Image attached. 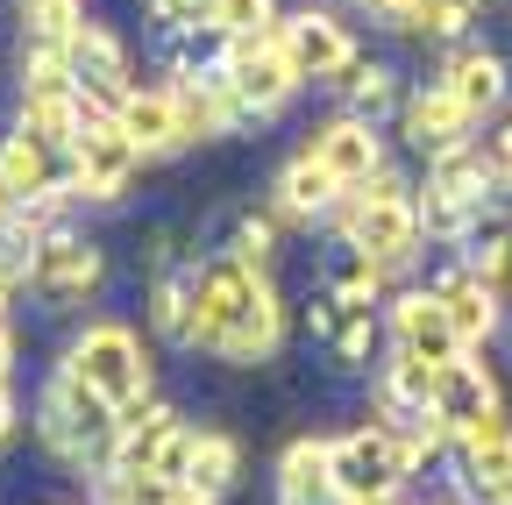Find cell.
I'll list each match as a JSON object with an SVG mask.
<instances>
[{
  "mask_svg": "<svg viewBox=\"0 0 512 505\" xmlns=\"http://www.w3.org/2000/svg\"><path fill=\"white\" fill-rule=\"evenodd\" d=\"M114 434H121V413L100 399V392H86L72 370H50V385H43V399H36V441L64 463V470H100L107 477V456H114Z\"/></svg>",
  "mask_w": 512,
  "mask_h": 505,
  "instance_id": "obj_1",
  "label": "cell"
},
{
  "mask_svg": "<svg viewBox=\"0 0 512 505\" xmlns=\"http://www.w3.org/2000/svg\"><path fill=\"white\" fill-rule=\"evenodd\" d=\"M420 214H413V185L384 164L363 193H349V207H342V249L349 257H363V264H377L384 278L392 271H406L413 257H420Z\"/></svg>",
  "mask_w": 512,
  "mask_h": 505,
  "instance_id": "obj_2",
  "label": "cell"
},
{
  "mask_svg": "<svg viewBox=\"0 0 512 505\" xmlns=\"http://www.w3.org/2000/svg\"><path fill=\"white\" fill-rule=\"evenodd\" d=\"M57 370H72L79 385L100 392L121 420L150 406V349H143V335L128 328V321H86L72 342H64V363Z\"/></svg>",
  "mask_w": 512,
  "mask_h": 505,
  "instance_id": "obj_3",
  "label": "cell"
},
{
  "mask_svg": "<svg viewBox=\"0 0 512 505\" xmlns=\"http://www.w3.org/2000/svg\"><path fill=\"white\" fill-rule=\"evenodd\" d=\"M328 470H335L342 505H392L399 484L420 470V449H413V434L370 420V427H349L328 441Z\"/></svg>",
  "mask_w": 512,
  "mask_h": 505,
  "instance_id": "obj_4",
  "label": "cell"
},
{
  "mask_svg": "<svg viewBox=\"0 0 512 505\" xmlns=\"http://www.w3.org/2000/svg\"><path fill=\"white\" fill-rule=\"evenodd\" d=\"M271 292V271H249L235 257H214V264H192V321H185V349L200 356H221L235 342V328L249 321V306Z\"/></svg>",
  "mask_w": 512,
  "mask_h": 505,
  "instance_id": "obj_5",
  "label": "cell"
},
{
  "mask_svg": "<svg viewBox=\"0 0 512 505\" xmlns=\"http://www.w3.org/2000/svg\"><path fill=\"white\" fill-rule=\"evenodd\" d=\"M136 171H143V157L114 129V114H86V129L64 150V193L86 200V207H114L128 185H136Z\"/></svg>",
  "mask_w": 512,
  "mask_h": 505,
  "instance_id": "obj_6",
  "label": "cell"
},
{
  "mask_svg": "<svg viewBox=\"0 0 512 505\" xmlns=\"http://www.w3.org/2000/svg\"><path fill=\"white\" fill-rule=\"evenodd\" d=\"M214 72H221V86L235 93L242 121H271V114L299 93V72H292V57L278 50V29H271V36H235V43H221V50H214Z\"/></svg>",
  "mask_w": 512,
  "mask_h": 505,
  "instance_id": "obj_7",
  "label": "cell"
},
{
  "mask_svg": "<svg viewBox=\"0 0 512 505\" xmlns=\"http://www.w3.org/2000/svg\"><path fill=\"white\" fill-rule=\"evenodd\" d=\"M278 50L292 57L299 86H349V72L363 65V50L349 36V22L335 8H299V15H278Z\"/></svg>",
  "mask_w": 512,
  "mask_h": 505,
  "instance_id": "obj_8",
  "label": "cell"
},
{
  "mask_svg": "<svg viewBox=\"0 0 512 505\" xmlns=\"http://www.w3.org/2000/svg\"><path fill=\"white\" fill-rule=\"evenodd\" d=\"M100 285H107V249L79 228H43L22 292H36L43 306H86Z\"/></svg>",
  "mask_w": 512,
  "mask_h": 505,
  "instance_id": "obj_9",
  "label": "cell"
},
{
  "mask_svg": "<svg viewBox=\"0 0 512 505\" xmlns=\"http://www.w3.org/2000/svg\"><path fill=\"white\" fill-rule=\"evenodd\" d=\"M64 57H72V79H79V93H86V107H93V114H114L128 93L143 86V79H136V57H128V43H121L107 22H93V15L72 29Z\"/></svg>",
  "mask_w": 512,
  "mask_h": 505,
  "instance_id": "obj_10",
  "label": "cell"
},
{
  "mask_svg": "<svg viewBox=\"0 0 512 505\" xmlns=\"http://www.w3.org/2000/svg\"><path fill=\"white\" fill-rule=\"evenodd\" d=\"M306 157L328 171L342 193H363V185L384 171V136H377V121H363V114H335V121H320V129H313Z\"/></svg>",
  "mask_w": 512,
  "mask_h": 505,
  "instance_id": "obj_11",
  "label": "cell"
},
{
  "mask_svg": "<svg viewBox=\"0 0 512 505\" xmlns=\"http://www.w3.org/2000/svg\"><path fill=\"white\" fill-rule=\"evenodd\" d=\"M505 399H498V377H491V363L484 356H456V363H441L434 370V427L456 441V434H470L477 420H491Z\"/></svg>",
  "mask_w": 512,
  "mask_h": 505,
  "instance_id": "obj_12",
  "label": "cell"
},
{
  "mask_svg": "<svg viewBox=\"0 0 512 505\" xmlns=\"http://www.w3.org/2000/svg\"><path fill=\"white\" fill-rule=\"evenodd\" d=\"M114 129L136 143V157H178L192 150V129H185V107H178V86H136L121 107H114Z\"/></svg>",
  "mask_w": 512,
  "mask_h": 505,
  "instance_id": "obj_13",
  "label": "cell"
},
{
  "mask_svg": "<svg viewBox=\"0 0 512 505\" xmlns=\"http://www.w3.org/2000/svg\"><path fill=\"white\" fill-rule=\"evenodd\" d=\"M456 463H463V491L477 505H512V413L505 406L491 420H477L470 434H456Z\"/></svg>",
  "mask_w": 512,
  "mask_h": 505,
  "instance_id": "obj_14",
  "label": "cell"
},
{
  "mask_svg": "<svg viewBox=\"0 0 512 505\" xmlns=\"http://www.w3.org/2000/svg\"><path fill=\"white\" fill-rule=\"evenodd\" d=\"M392 349H399V356H413V363H427V370L470 356V349L456 342V328H448V313H441V299H434L427 285L392 299Z\"/></svg>",
  "mask_w": 512,
  "mask_h": 505,
  "instance_id": "obj_15",
  "label": "cell"
},
{
  "mask_svg": "<svg viewBox=\"0 0 512 505\" xmlns=\"http://www.w3.org/2000/svg\"><path fill=\"white\" fill-rule=\"evenodd\" d=\"M470 129H477V121L456 107V100H448V86L434 79V86H420V93H406V107H399V136H406V150L413 157H448V150H463L470 143Z\"/></svg>",
  "mask_w": 512,
  "mask_h": 505,
  "instance_id": "obj_16",
  "label": "cell"
},
{
  "mask_svg": "<svg viewBox=\"0 0 512 505\" xmlns=\"http://www.w3.org/2000/svg\"><path fill=\"white\" fill-rule=\"evenodd\" d=\"M306 328L320 335V349H328L335 370H370L377 363V342H384L377 306H335L328 292H320V306H306Z\"/></svg>",
  "mask_w": 512,
  "mask_h": 505,
  "instance_id": "obj_17",
  "label": "cell"
},
{
  "mask_svg": "<svg viewBox=\"0 0 512 505\" xmlns=\"http://www.w3.org/2000/svg\"><path fill=\"white\" fill-rule=\"evenodd\" d=\"M0 193L15 207H36V200L64 193V157L50 143H36L29 129H8L0 136Z\"/></svg>",
  "mask_w": 512,
  "mask_h": 505,
  "instance_id": "obj_18",
  "label": "cell"
},
{
  "mask_svg": "<svg viewBox=\"0 0 512 505\" xmlns=\"http://www.w3.org/2000/svg\"><path fill=\"white\" fill-rule=\"evenodd\" d=\"M427 292L441 299V313H448V328H456V342H463V349H484V342L498 335V292H491L470 264L441 271Z\"/></svg>",
  "mask_w": 512,
  "mask_h": 505,
  "instance_id": "obj_19",
  "label": "cell"
},
{
  "mask_svg": "<svg viewBox=\"0 0 512 505\" xmlns=\"http://www.w3.org/2000/svg\"><path fill=\"white\" fill-rule=\"evenodd\" d=\"M441 86H448V100H456L470 121H484V114H498L505 107V93H512V79H505V57L498 50H456L441 65Z\"/></svg>",
  "mask_w": 512,
  "mask_h": 505,
  "instance_id": "obj_20",
  "label": "cell"
},
{
  "mask_svg": "<svg viewBox=\"0 0 512 505\" xmlns=\"http://www.w3.org/2000/svg\"><path fill=\"white\" fill-rule=\"evenodd\" d=\"M271 200H278V214L285 221H299V228H313V221H328L335 207H342V185L328 178V171H320L306 150L278 171V185H271Z\"/></svg>",
  "mask_w": 512,
  "mask_h": 505,
  "instance_id": "obj_21",
  "label": "cell"
},
{
  "mask_svg": "<svg viewBox=\"0 0 512 505\" xmlns=\"http://www.w3.org/2000/svg\"><path fill=\"white\" fill-rule=\"evenodd\" d=\"M242 477V449H235V434H221V427H192V449H185V477H178V491L185 498H214L221 505V491Z\"/></svg>",
  "mask_w": 512,
  "mask_h": 505,
  "instance_id": "obj_22",
  "label": "cell"
},
{
  "mask_svg": "<svg viewBox=\"0 0 512 505\" xmlns=\"http://www.w3.org/2000/svg\"><path fill=\"white\" fill-rule=\"evenodd\" d=\"M278 505H342L335 498V470H328V441L299 434L278 456Z\"/></svg>",
  "mask_w": 512,
  "mask_h": 505,
  "instance_id": "obj_23",
  "label": "cell"
},
{
  "mask_svg": "<svg viewBox=\"0 0 512 505\" xmlns=\"http://www.w3.org/2000/svg\"><path fill=\"white\" fill-rule=\"evenodd\" d=\"M185 321H192V264H185V271H157V278H150V328H157L164 342H178V349H185Z\"/></svg>",
  "mask_w": 512,
  "mask_h": 505,
  "instance_id": "obj_24",
  "label": "cell"
},
{
  "mask_svg": "<svg viewBox=\"0 0 512 505\" xmlns=\"http://www.w3.org/2000/svg\"><path fill=\"white\" fill-rule=\"evenodd\" d=\"M221 257H235V264H249V271H271V257H278V221H271V214H256V207H242Z\"/></svg>",
  "mask_w": 512,
  "mask_h": 505,
  "instance_id": "obj_25",
  "label": "cell"
},
{
  "mask_svg": "<svg viewBox=\"0 0 512 505\" xmlns=\"http://www.w3.org/2000/svg\"><path fill=\"white\" fill-rule=\"evenodd\" d=\"M207 29H214L221 43H235V36H271V29H278V0H214Z\"/></svg>",
  "mask_w": 512,
  "mask_h": 505,
  "instance_id": "obj_26",
  "label": "cell"
},
{
  "mask_svg": "<svg viewBox=\"0 0 512 505\" xmlns=\"http://www.w3.org/2000/svg\"><path fill=\"white\" fill-rule=\"evenodd\" d=\"M349 114H363V121H377L384 107H392L399 100V79H392V65H370V57H363V65L349 72Z\"/></svg>",
  "mask_w": 512,
  "mask_h": 505,
  "instance_id": "obj_27",
  "label": "cell"
},
{
  "mask_svg": "<svg viewBox=\"0 0 512 505\" xmlns=\"http://www.w3.org/2000/svg\"><path fill=\"white\" fill-rule=\"evenodd\" d=\"M470 22H477L470 0H420V29H413V36H441V43H448V36H463Z\"/></svg>",
  "mask_w": 512,
  "mask_h": 505,
  "instance_id": "obj_28",
  "label": "cell"
},
{
  "mask_svg": "<svg viewBox=\"0 0 512 505\" xmlns=\"http://www.w3.org/2000/svg\"><path fill=\"white\" fill-rule=\"evenodd\" d=\"M143 8H150V22H157L164 36H185V29H207L214 0H143Z\"/></svg>",
  "mask_w": 512,
  "mask_h": 505,
  "instance_id": "obj_29",
  "label": "cell"
},
{
  "mask_svg": "<svg viewBox=\"0 0 512 505\" xmlns=\"http://www.w3.org/2000/svg\"><path fill=\"white\" fill-rule=\"evenodd\" d=\"M370 8V22H384V29H420V0H363Z\"/></svg>",
  "mask_w": 512,
  "mask_h": 505,
  "instance_id": "obj_30",
  "label": "cell"
},
{
  "mask_svg": "<svg viewBox=\"0 0 512 505\" xmlns=\"http://www.w3.org/2000/svg\"><path fill=\"white\" fill-rule=\"evenodd\" d=\"M15 434H22V406H15L8 385H0V449H15Z\"/></svg>",
  "mask_w": 512,
  "mask_h": 505,
  "instance_id": "obj_31",
  "label": "cell"
},
{
  "mask_svg": "<svg viewBox=\"0 0 512 505\" xmlns=\"http://www.w3.org/2000/svg\"><path fill=\"white\" fill-rule=\"evenodd\" d=\"M8 377H15V321L0 313V385H8Z\"/></svg>",
  "mask_w": 512,
  "mask_h": 505,
  "instance_id": "obj_32",
  "label": "cell"
},
{
  "mask_svg": "<svg viewBox=\"0 0 512 505\" xmlns=\"http://www.w3.org/2000/svg\"><path fill=\"white\" fill-rule=\"evenodd\" d=\"M491 157H498V171H505V178H512V121H505V136H498V143H491Z\"/></svg>",
  "mask_w": 512,
  "mask_h": 505,
  "instance_id": "obj_33",
  "label": "cell"
},
{
  "mask_svg": "<svg viewBox=\"0 0 512 505\" xmlns=\"http://www.w3.org/2000/svg\"><path fill=\"white\" fill-rule=\"evenodd\" d=\"M8 214H15V200H8V193H0V221H8Z\"/></svg>",
  "mask_w": 512,
  "mask_h": 505,
  "instance_id": "obj_34",
  "label": "cell"
},
{
  "mask_svg": "<svg viewBox=\"0 0 512 505\" xmlns=\"http://www.w3.org/2000/svg\"><path fill=\"white\" fill-rule=\"evenodd\" d=\"M178 505H214V498H178Z\"/></svg>",
  "mask_w": 512,
  "mask_h": 505,
  "instance_id": "obj_35",
  "label": "cell"
},
{
  "mask_svg": "<svg viewBox=\"0 0 512 505\" xmlns=\"http://www.w3.org/2000/svg\"><path fill=\"white\" fill-rule=\"evenodd\" d=\"M470 8H484V0H470Z\"/></svg>",
  "mask_w": 512,
  "mask_h": 505,
  "instance_id": "obj_36",
  "label": "cell"
},
{
  "mask_svg": "<svg viewBox=\"0 0 512 505\" xmlns=\"http://www.w3.org/2000/svg\"><path fill=\"white\" fill-rule=\"evenodd\" d=\"M349 8H363V0H349Z\"/></svg>",
  "mask_w": 512,
  "mask_h": 505,
  "instance_id": "obj_37",
  "label": "cell"
}]
</instances>
